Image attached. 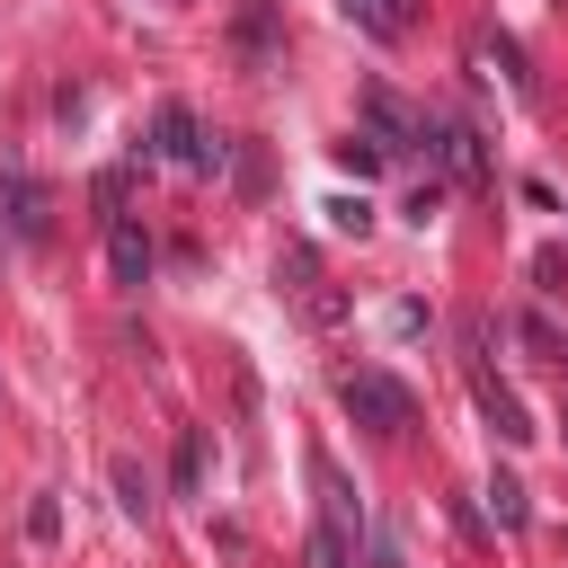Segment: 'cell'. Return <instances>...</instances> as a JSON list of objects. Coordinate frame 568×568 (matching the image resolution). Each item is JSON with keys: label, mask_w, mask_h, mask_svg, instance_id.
<instances>
[{"label": "cell", "mask_w": 568, "mask_h": 568, "mask_svg": "<svg viewBox=\"0 0 568 568\" xmlns=\"http://www.w3.org/2000/svg\"><path fill=\"white\" fill-rule=\"evenodd\" d=\"M337 408H346L355 426H373V435H408V426H417L408 382H390L382 364H346V373H337Z\"/></svg>", "instance_id": "obj_1"}, {"label": "cell", "mask_w": 568, "mask_h": 568, "mask_svg": "<svg viewBox=\"0 0 568 568\" xmlns=\"http://www.w3.org/2000/svg\"><path fill=\"white\" fill-rule=\"evenodd\" d=\"M151 160H178V169H195V178H222V169H231V142L204 133L195 106L160 98V115H151Z\"/></svg>", "instance_id": "obj_2"}, {"label": "cell", "mask_w": 568, "mask_h": 568, "mask_svg": "<svg viewBox=\"0 0 568 568\" xmlns=\"http://www.w3.org/2000/svg\"><path fill=\"white\" fill-rule=\"evenodd\" d=\"M0 222H9V240H27V248H44V240H53V186H44V178H27L18 160L0 169Z\"/></svg>", "instance_id": "obj_3"}, {"label": "cell", "mask_w": 568, "mask_h": 568, "mask_svg": "<svg viewBox=\"0 0 568 568\" xmlns=\"http://www.w3.org/2000/svg\"><path fill=\"white\" fill-rule=\"evenodd\" d=\"M275 284L302 302V320H320V328H337V320H346V293L328 284V266H320L311 248H284V257H275Z\"/></svg>", "instance_id": "obj_4"}, {"label": "cell", "mask_w": 568, "mask_h": 568, "mask_svg": "<svg viewBox=\"0 0 568 568\" xmlns=\"http://www.w3.org/2000/svg\"><path fill=\"white\" fill-rule=\"evenodd\" d=\"M231 53H240V71H284V36H275V0H240V18H231Z\"/></svg>", "instance_id": "obj_5"}, {"label": "cell", "mask_w": 568, "mask_h": 568, "mask_svg": "<svg viewBox=\"0 0 568 568\" xmlns=\"http://www.w3.org/2000/svg\"><path fill=\"white\" fill-rule=\"evenodd\" d=\"M311 479H320V524H337L346 541H355V532H373V515H364V497L346 488V470H337V462H311Z\"/></svg>", "instance_id": "obj_6"}, {"label": "cell", "mask_w": 568, "mask_h": 568, "mask_svg": "<svg viewBox=\"0 0 568 568\" xmlns=\"http://www.w3.org/2000/svg\"><path fill=\"white\" fill-rule=\"evenodd\" d=\"M479 417H488V426H497L506 444H532V417H524V399H515V390H506L497 373H479Z\"/></svg>", "instance_id": "obj_7"}, {"label": "cell", "mask_w": 568, "mask_h": 568, "mask_svg": "<svg viewBox=\"0 0 568 568\" xmlns=\"http://www.w3.org/2000/svg\"><path fill=\"white\" fill-rule=\"evenodd\" d=\"M435 160H444L453 178H479V169H488V151H479V133H470L462 115H453V124H435Z\"/></svg>", "instance_id": "obj_8"}, {"label": "cell", "mask_w": 568, "mask_h": 568, "mask_svg": "<svg viewBox=\"0 0 568 568\" xmlns=\"http://www.w3.org/2000/svg\"><path fill=\"white\" fill-rule=\"evenodd\" d=\"M106 266H115V284H142L151 275V240L133 222H106Z\"/></svg>", "instance_id": "obj_9"}, {"label": "cell", "mask_w": 568, "mask_h": 568, "mask_svg": "<svg viewBox=\"0 0 568 568\" xmlns=\"http://www.w3.org/2000/svg\"><path fill=\"white\" fill-rule=\"evenodd\" d=\"M364 115H373V133H390V142H426V124H417L390 89H364ZM426 151H435V142H426Z\"/></svg>", "instance_id": "obj_10"}, {"label": "cell", "mask_w": 568, "mask_h": 568, "mask_svg": "<svg viewBox=\"0 0 568 568\" xmlns=\"http://www.w3.org/2000/svg\"><path fill=\"white\" fill-rule=\"evenodd\" d=\"M106 479H115V506H124V515H151V506H160V497H151V470H142L133 453H115Z\"/></svg>", "instance_id": "obj_11"}, {"label": "cell", "mask_w": 568, "mask_h": 568, "mask_svg": "<svg viewBox=\"0 0 568 568\" xmlns=\"http://www.w3.org/2000/svg\"><path fill=\"white\" fill-rule=\"evenodd\" d=\"M479 62H497V71H506V89H515V98H532V71H524V44H515V36H479ZM497 71H488V80H497Z\"/></svg>", "instance_id": "obj_12"}, {"label": "cell", "mask_w": 568, "mask_h": 568, "mask_svg": "<svg viewBox=\"0 0 568 568\" xmlns=\"http://www.w3.org/2000/svg\"><path fill=\"white\" fill-rule=\"evenodd\" d=\"M169 479H178V497H195V488H204V426H178V453H169Z\"/></svg>", "instance_id": "obj_13"}, {"label": "cell", "mask_w": 568, "mask_h": 568, "mask_svg": "<svg viewBox=\"0 0 568 568\" xmlns=\"http://www.w3.org/2000/svg\"><path fill=\"white\" fill-rule=\"evenodd\" d=\"M346 18H355L364 36H382V44L408 36V0H346Z\"/></svg>", "instance_id": "obj_14"}, {"label": "cell", "mask_w": 568, "mask_h": 568, "mask_svg": "<svg viewBox=\"0 0 568 568\" xmlns=\"http://www.w3.org/2000/svg\"><path fill=\"white\" fill-rule=\"evenodd\" d=\"M302 568H355V541H346L337 524H311V541H302Z\"/></svg>", "instance_id": "obj_15"}, {"label": "cell", "mask_w": 568, "mask_h": 568, "mask_svg": "<svg viewBox=\"0 0 568 568\" xmlns=\"http://www.w3.org/2000/svg\"><path fill=\"white\" fill-rule=\"evenodd\" d=\"M488 506H497V524H506V532H524V515H532V506H524V479H515V470H497V479H488Z\"/></svg>", "instance_id": "obj_16"}, {"label": "cell", "mask_w": 568, "mask_h": 568, "mask_svg": "<svg viewBox=\"0 0 568 568\" xmlns=\"http://www.w3.org/2000/svg\"><path fill=\"white\" fill-rule=\"evenodd\" d=\"M337 169H346V178H373V169H382V142H373V133H346V142H337Z\"/></svg>", "instance_id": "obj_17"}, {"label": "cell", "mask_w": 568, "mask_h": 568, "mask_svg": "<svg viewBox=\"0 0 568 568\" xmlns=\"http://www.w3.org/2000/svg\"><path fill=\"white\" fill-rule=\"evenodd\" d=\"M53 532H62V506L36 497V506H27V541H53Z\"/></svg>", "instance_id": "obj_18"}, {"label": "cell", "mask_w": 568, "mask_h": 568, "mask_svg": "<svg viewBox=\"0 0 568 568\" xmlns=\"http://www.w3.org/2000/svg\"><path fill=\"white\" fill-rule=\"evenodd\" d=\"M364 568H399V541H390V524H373V532H364Z\"/></svg>", "instance_id": "obj_19"}, {"label": "cell", "mask_w": 568, "mask_h": 568, "mask_svg": "<svg viewBox=\"0 0 568 568\" xmlns=\"http://www.w3.org/2000/svg\"><path fill=\"white\" fill-rule=\"evenodd\" d=\"M178 9H186V0H178Z\"/></svg>", "instance_id": "obj_20"}]
</instances>
